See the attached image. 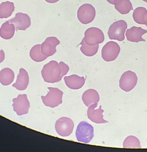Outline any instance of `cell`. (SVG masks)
I'll return each mask as SVG.
<instances>
[{"mask_svg":"<svg viewBox=\"0 0 147 152\" xmlns=\"http://www.w3.org/2000/svg\"><path fill=\"white\" fill-rule=\"evenodd\" d=\"M41 74L44 81L49 83L59 82L64 77L61 67L56 61H51L45 64L41 71Z\"/></svg>","mask_w":147,"mask_h":152,"instance_id":"cell-1","label":"cell"},{"mask_svg":"<svg viewBox=\"0 0 147 152\" xmlns=\"http://www.w3.org/2000/svg\"><path fill=\"white\" fill-rule=\"evenodd\" d=\"M15 28L13 23H10L8 21L4 23L0 28V36L2 39H10L15 33Z\"/></svg>","mask_w":147,"mask_h":152,"instance_id":"cell-18","label":"cell"},{"mask_svg":"<svg viewBox=\"0 0 147 152\" xmlns=\"http://www.w3.org/2000/svg\"><path fill=\"white\" fill-rule=\"evenodd\" d=\"M29 83V74L24 68H21L19 70L16 82L12 84V87L18 90H24L27 87Z\"/></svg>","mask_w":147,"mask_h":152,"instance_id":"cell-16","label":"cell"},{"mask_svg":"<svg viewBox=\"0 0 147 152\" xmlns=\"http://www.w3.org/2000/svg\"><path fill=\"white\" fill-rule=\"evenodd\" d=\"M46 2L50 3V4H54V3H56L58 1H59L60 0H45Z\"/></svg>","mask_w":147,"mask_h":152,"instance_id":"cell-27","label":"cell"},{"mask_svg":"<svg viewBox=\"0 0 147 152\" xmlns=\"http://www.w3.org/2000/svg\"><path fill=\"white\" fill-rule=\"evenodd\" d=\"M134 21L139 24H147V10L145 7H139L134 10L133 12Z\"/></svg>","mask_w":147,"mask_h":152,"instance_id":"cell-19","label":"cell"},{"mask_svg":"<svg viewBox=\"0 0 147 152\" xmlns=\"http://www.w3.org/2000/svg\"><path fill=\"white\" fill-rule=\"evenodd\" d=\"M82 99L84 104L89 107L90 105L99 101V95L96 90L90 88L86 90L83 93Z\"/></svg>","mask_w":147,"mask_h":152,"instance_id":"cell-17","label":"cell"},{"mask_svg":"<svg viewBox=\"0 0 147 152\" xmlns=\"http://www.w3.org/2000/svg\"><path fill=\"white\" fill-rule=\"evenodd\" d=\"M137 82V77L135 72L132 71L124 72L119 80V86L121 90L128 92L136 86Z\"/></svg>","mask_w":147,"mask_h":152,"instance_id":"cell-8","label":"cell"},{"mask_svg":"<svg viewBox=\"0 0 147 152\" xmlns=\"http://www.w3.org/2000/svg\"><path fill=\"white\" fill-rule=\"evenodd\" d=\"M5 59V53L4 51L2 49L0 50V63H1Z\"/></svg>","mask_w":147,"mask_h":152,"instance_id":"cell-26","label":"cell"},{"mask_svg":"<svg viewBox=\"0 0 147 152\" xmlns=\"http://www.w3.org/2000/svg\"><path fill=\"white\" fill-rule=\"evenodd\" d=\"M80 45H81V48H80L81 52L85 55L87 56H92L95 55L97 53L99 49V45H96L93 46L89 45L85 42L84 39H82Z\"/></svg>","mask_w":147,"mask_h":152,"instance_id":"cell-24","label":"cell"},{"mask_svg":"<svg viewBox=\"0 0 147 152\" xmlns=\"http://www.w3.org/2000/svg\"><path fill=\"white\" fill-rule=\"evenodd\" d=\"M107 1L108 2H109L110 4H113V5H114V0H107Z\"/></svg>","mask_w":147,"mask_h":152,"instance_id":"cell-28","label":"cell"},{"mask_svg":"<svg viewBox=\"0 0 147 152\" xmlns=\"http://www.w3.org/2000/svg\"><path fill=\"white\" fill-rule=\"evenodd\" d=\"M120 52V47L118 44L115 42L110 41L102 49V58L107 62L113 61L117 58Z\"/></svg>","mask_w":147,"mask_h":152,"instance_id":"cell-6","label":"cell"},{"mask_svg":"<svg viewBox=\"0 0 147 152\" xmlns=\"http://www.w3.org/2000/svg\"><path fill=\"white\" fill-rule=\"evenodd\" d=\"M94 135L93 127L86 121L80 122L76 131L77 140L83 143H89Z\"/></svg>","mask_w":147,"mask_h":152,"instance_id":"cell-2","label":"cell"},{"mask_svg":"<svg viewBox=\"0 0 147 152\" xmlns=\"http://www.w3.org/2000/svg\"><path fill=\"white\" fill-rule=\"evenodd\" d=\"M49 91L46 96H42L41 98L46 106L55 107L61 104L63 92L56 87H48Z\"/></svg>","mask_w":147,"mask_h":152,"instance_id":"cell-3","label":"cell"},{"mask_svg":"<svg viewBox=\"0 0 147 152\" xmlns=\"http://www.w3.org/2000/svg\"><path fill=\"white\" fill-rule=\"evenodd\" d=\"M12 102L13 109L18 115H25L29 112L30 102L26 94H18L16 98L12 99Z\"/></svg>","mask_w":147,"mask_h":152,"instance_id":"cell-10","label":"cell"},{"mask_svg":"<svg viewBox=\"0 0 147 152\" xmlns=\"http://www.w3.org/2000/svg\"><path fill=\"white\" fill-rule=\"evenodd\" d=\"M85 42L89 45H99L104 42L105 37L102 31L97 27L88 28L85 32L83 38Z\"/></svg>","mask_w":147,"mask_h":152,"instance_id":"cell-7","label":"cell"},{"mask_svg":"<svg viewBox=\"0 0 147 152\" xmlns=\"http://www.w3.org/2000/svg\"><path fill=\"white\" fill-rule=\"evenodd\" d=\"M10 23L15 26V30H25L30 26L31 20L30 17L23 12H17L15 17L8 20Z\"/></svg>","mask_w":147,"mask_h":152,"instance_id":"cell-11","label":"cell"},{"mask_svg":"<svg viewBox=\"0 0 147 152\" xmlns=\"http://www.w3.org/2000/svg\"><path fill=\"white\" fill-rule=\"evenodd\" d=\"M74 126V122L70 118L61 117L56 121L55 128L60 136L67 137L72 133Z\"/></svg>","mask_w":147,"mask_h":152,"instance_id":"cell-9","label":"cell"},{"mask_svg":"<svg viewBox=\"0 0 147 152\" xmlns=\"http://www.w3.org/2000/svg\"><path fill=\"white\" fill-rule=\"evenodd\" d=\"M14 79V71L9 68H5L0 71V83L4 86H8Z\"/></svg>","mask_w":147,"mask_h":152,"instance_id":"cell-21","label":"cell"},{"mask_svg":"<svg viewBox=\"0 0 147 152\" xmlns=\"http://www.w3.org/2000/svg\"><path fill=\"white\" fill-rule=\"evenodd\" d=\"M60 43V42L57 37H48L41 44L42 52L48 57L52 56L56 52V46Z\"/></svg>","mask_w":147,"mask_h":152,"instance_id":"cell-13","label":"cell"},{"mask_svg":"<svg viewBox=\"0 0 147 152\" xmlns=\"http://www.w3.org/2000/svg\"><path fill=\"white\" fill-rule=\"evenodd\" d=\"M142 1H143L145 2H147V0H142Z\"/></svg>","mask_w":147,"mask_h":152,"instance_id":"cell-29","label":"cell"},{"mask_svg":"<svg viewBox=\"0 0 147 152\" xmlns=\"http://www.w3.org/2000/svg\"><path fill=\"white\" fill-rule=\"evenodd\" d=\"M127 28L126 22L123 20L114 22L109 27L108 35L110 39L117 40L118 41L124 40V34Z\"/></svg>","mask_w":147,"mask_h":152,"instance_id":"cell-4","label":"cell"},{"mask_svg":"<svg viewBox=\"0 0 147 152\" xmlns=\"http://www.w3.org/2000/svg\"><path fill=\"white\" fill-rule=\"evenodd\" d=\"M145 33H147V30L140 27L133 26L127 30L126 36L127 40L132 42H145V40L142 38V36Z\"/></svg>","mask_w":147,"mask_h":152,"instance_id":"cell-14","label":"cell"},{"mask_svg":"<svg viewBox=\"0 0 147 152\" xmlns=\"http://www.w3.org/2000/svg\"><path fill=\"white\" fill-rule=\"evenodd\" d=\"M77 15L80 23L87 24L92 22L94 20L96 15V11L91 4H84L79 8Z\"/></svg>","mask_w":147,"mask_h":152,"instance_id":"cell-5","label":"cell"},{"mask_svg":"<svg viewBox=\"0 0 147 152\" xmlns=\"http://www.w3.org/2000/svg\"><path fill=\"white\" fill-rule=\"evenodd\" d=\"M146 27H147V24H146Z\"/></svg>","mask_w":147,"mask_h":152,"instance_id":"cell-30","label":"cell"},{"mask_svg":"<svg viewBox=\"0 0 147 152\" xmlns=\"http://www.w3.org/2000/svg\"><path fill=\"white\" fill-rule=\"evenodd\" d=\"M98 106V103H93L90 105L87 110V118L96 124H104L107 123L108 121L104 119L103 112L104 110L102 109V106L100 105L99 108L96 109Z\"/></svg>","mask_w":147,"mask_h":152,"instance_id":"cell-12","label":"cell"},{"mask_svg":"<svg viewBox=\"0 0 147 152\" xmlns=\"http://www.w3.org/2000/svg\"><path fill=\"white\" fill-rule=\"evenodd\" d=\"M30 56L32 60L39 62L46 59L48 56L45 55L41 50V45H36L30 50Z\"/></svg>","mask_w":147,"mask_h":152,"instance_id":"cell-23","label":"cell"},{"mask_svg":"<svg viewBox=\"0 0 147 152\" xmlns=\"http://www.w3.org/2000/svg\"><path fill=\"white\" fill-rule=\"evenodd\" d=\"M15 10L12 2L5 1L0 4V18H6L10 17Z\"/></svg>","mask_w":147,"mask_h":152,"instance_id":"cell-22","label":"cell"},{"mask_svg":"<svg viewBox=\"0 0 147 152\" xmlns=\"http://www.w3.org/2000/svg\"><path fill=\"white\" fill-rule=\"evenodd\" d=\"M64 80L66 86L73 90L82 88L85 83V78L84 77H79L76 74L64 77Z\"/></svg>","mask_w":147,"mask_h":152,"instance_id":"cell-15","label":"cell"},{"mask_svg":"<svg viewBox=\"0 0 147 152\" xmlns=\"http://www.w3.org/2000/svg\"><path fill=\"white\" fill-rule=\"evenodd\" d=\"M124 148H141L139 139L133 135L128 136L123 142Z\"/></svg>","mask_w":147,"mask_h":152,"instance_id":"cell-25","label":"cell"},{"mask_svg":"<svg viewBox=\"0 0 147 152\" xmlns=\"http://www.w3.org/2000/svg\"><path fill=\"white\" fill-rule=\"evenodd\" d=\"M115 8L121 14H127L133 10V6L130 0H114Z\"/></svg>","mask_w":147,"mask_h":152,"instance_id":"cell-20","label":"cell"}]
</instances>
